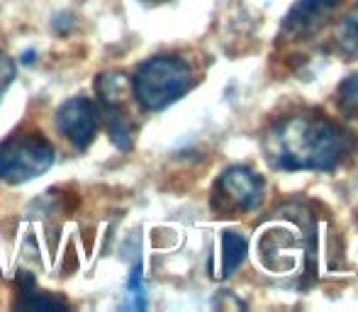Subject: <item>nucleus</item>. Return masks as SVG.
<instances>
[{"instance_id":"nucleus-1","label":"nucleus","mask_w":358,"mask_h":312,"mask_svg":"<svg viewBox=\"0 0 358 312\" xmlns=\"http://www.w3.org/2000/svg\"><path fill=\"white\" fill-rule=\"evenodd\" d=\"M351 149V137L320 113H295L264 134V152L280 171H331Z\"/></svg>"},{"instance_id":"nucleus-2","label":"nucleus","mask_w":358,"mask_h":312,"mask_svg":"<svg viewBox=\"0 0 358 312\" xmlns=\"http://www.w3.org/2000/svg\"><path fill=\"white\" fill-rule=\"evenodd\" d=\"M193 85V69L178 57L146 59L132 78L137 103L149 113H159L180 100Z\"/></svg>"},{"instance_id":"nucleus-3","label":"nucleus","mask_w":358,"mask_h":312,"mask_svg":"<svg viewBox=\"0 0 358 312\" xmlns=\"http://www.w3.org/2000/svg\"><path fill=\"white\" fill-rule=\"evenodd\" d=\"M54 156V144L44 134H15L0 142V180L13 185L34 180L52 169Z\"/></svg>"},{"instance_id":"nucleus-4","label":"nucleus","mask_w":358,"mask_h":312,"mask_svg":"<svg viewBox=\"0 0 358 312\" xmlns=\"http://www.w3.org/2000/svg\"><path fill=\"white\" fill-rule=\"evenodd\" d=\"M264 200V180L246 166H231L220 176L213 190L215 213L224 218H234L241 213H251Z\"/></svg>"},{"instance_id":"nucleus-5","label":"nucleus","mask_w":358,"mask_h":312,"mask_svg":"<svg viewBox=\"0 0 358 312\" xmlns=\"http://www.w3.org/2000/svg\"><path fill=\"white\" fill-rule=\"evenodd\" d=\"M57 127L76 149H88L100 127V110L90 98H69L57 110Z\"/></svg>"},{"instance_id":"nucleus-6","label":"nucleus","mask_w":358,"mask_h":312,"mask_svg":"<svg viewBox=\"0 0 358 312\" xmlns=\"http://www.w3.org/2000/svg\"><path fill=\"white\" fill-rule=\"evenodd\" d=\"M339 3L341 0H297L290 8V13L285 15V34L297 39L315 34L331 17V13H334Z\"/></svg>"},{"instance_id":"nucleus-7","label":"nucleus","mask_w":358,"mask_h":312,"mask_svg":"<svg viewBox=\"0 0 358 312\" xmlns=\"http://www.w3.org/2000/svg\"><path fill=\"white\" fill-rule=\"evenodd\" d=\"M105 110V118H108V132H110V139L117 149L122 152H129L132 149V142H134V120L127 110L122 108V103L117 105H108Z\"/></svg>"},{"instance_id":"nucleus-8","label":"nucleus","mask_w":358,"mask_h":312,"mask_svg":"<svg viewBox=\"0 0 358 312\" xmlns=\"http://www.w3.org/2000/svg\"><path fill=\"white\" fill-rule=\"evenodd\" d=\"M246 239L239 232H224L222 234V246H220V266L215 269V278H227L241 266V261L246 259Z\"/></svg>"},{"instance_id":"nucleus-9","label":"nucleus","mask_w":358,"mask_h":312,"mask_svg":"<svg viewBox=\"0 0 358 312\" xmlns=\"http://www.w3.org/2000/svg\"><path fill=\"white\" fill-rule=\"evenodd\" d=\"M336 47L344 57L358 59V0L349 13L341 17L339 27H336Z\"/></svg>"},{"instance_id":"nucleus-10","label":"nucleus","mask_w":358,"mask_h":312,"mask_svg":"<svg viewBox=\"0 0 358 312\" xmlns=\"http://www.w3.org/2000/svg\"><path fill=\"white\" fill-rule=\"evenodd\" d=\"M336 105H339V110L344 115H349V118H358V73L349 76L344 83L339 85Z\"/></svg>"},{"instance_id":"nucleus-11","label":"nucleus","mask_w":358,"mask_h":312,"mask_svg":"<svg viewBox=\"0 0 358 312\" xmlns=\"http://www.w3.org/2000/svg\"><path fill=\"white\" fill-rule=\"evenodd\" d=\"M127 308L132 310H144L146 298H144V285H142V266L132 271V278L127 285Z\"/></svg>"},{"instance_id":"nucleus-12","label":"nucleus","mask_w":358,"mask_h":312,"mask_svg":"<svg viewBox=\"0 0 358 312\" xmlns=\"http://www.w3.org/2000/svg\"><path fill=\"white\" fill-rule=\"evenodd\" d=\"M15 73H17L15 62L5 52H0V100H3L5 90L10 88V83L15 80Z\"/></svg>"},{"instance_id":"nucleus-13","label":"nucleus","mask_w":358,"mask_h":312,"mask_svg":"<svg viewBox=\"0 0 358 312\" xmlns=\"http://www.w3.org/2000/svg\"><path fill=\"white\" fill-rule=\"evenodd\" d=\"M142 3H149V5H154V3H166V0H142Z\"/></svg>"}]
</instances>
